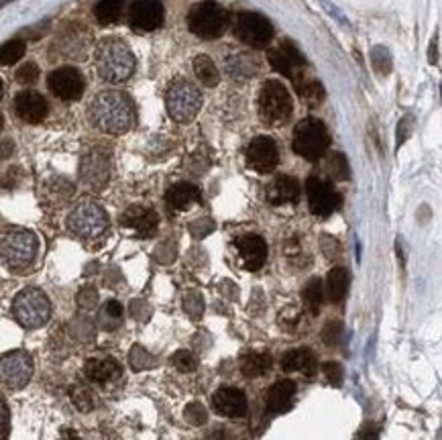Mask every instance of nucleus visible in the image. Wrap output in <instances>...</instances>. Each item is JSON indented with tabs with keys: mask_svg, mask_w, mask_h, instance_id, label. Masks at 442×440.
<instances>
[{
	"mask_svg": "<svg viewBox=\"0 0 442 440\" xmlns=\"http://www.w3.org/2000/svg\"><path fill=\"white\" fill-rule=\"evenodd\" d=\"M90 121L108 135H123L135 124V108L131 98L119 90L98 92L90 105Z\"/></svg>",
	"mask_w": 442,
	"mask_h": 440,
	"instance_id": "1",
	"label": "nucleus"
},
{
	"mask_svg": "<svg viewBox=\"0 0 442 440\" xmlns=\"http://www.w3.org/2000/svg\"><path fill=\"white\" fill-rule=\"evenodd\" d=\"M135 55L123 39L107 37L96 47V70L110 84H123L135 71Z\"/></svg>",
	"mask_w": 442,
	"mask_h": 440,
	"instance_id": "2",
	"label": "nucleus"
},
{
	"mask_svg": "<svg viewBox=\"0 0 442 440\" xmlns=\"http://www.w3.org/2000/svg\"><path fill=\"white\" fill-rule=\"evenodd\" d=\"M39 251V239L27 229H11L0 234V259L13 271L29 269Z\"/></svg>",
	"mask_w": 442,
	"mask_h": 440,
	"instance_id": "3",
	"label": "nucleus"
},
{
	"mask_svg": "<svg viewBox=\"0 0 442 440\" xmlns=\"http://www.w3.org/2000/svg\"><path fill=\"white\" fill-rule=\"evenodd\" d=\"M68 229L84 241L100 239L108 230L107 210L98 202L84 198L68 214Z\"/></svg>",
	"mask_w": 442,
	"mask_h": 440,
	"instance_id": "4",
	"label": "nucleus"
},
{
	"mask_svg": "<svg viewBox=\"0 0 442 440\" xmlns=\"http://www.w3.org/2000/svg\"><path fill=\"white\" fill-rule=\"evenodd\" d=\"M165 108L176 123H192L202 108V92L190 80L177 78L165 92Z\"/></svg>",
	"mask_w": 442,
	"mask_h": 440,
	"instance_id": "5",
	"label": "nucleus"
},
{
	"mask_svg": "<svg viewBox=\"0 0 442 440\" xmlns=\"http://www.w3.org/2000/svg\"><path fill=\"white\" fill-rule=\"evenodd\" d=\"M259 119L269 126H280L283 124L294 110V102L287 88L277 80H269L259 90V100H257Z\"/></svg>",
	"mask_w": 442,
	"mask_h": 440,
	"instance_id": "6",
	"label": "nucleus"
},
{
	"mask_svg": "<svg viewBox=\"0 0 442 440\" xmlns=\"http://www.w3.org/2000/svg\"><path fill=\"white\" fill-rule=\"evenodd\" d=\"M330 147V135L322 121L308 117L294 129V151L308 161H318Z\"/></svg>",
	"mask_w": 442,
	"mask_h": 440,
	"instance_id": "7",
	"label": "nucleus"
},
{
	"mask_svg": "<svg viewBox=\"0 0 442 440\" xmlns=\"http://www.w3.org/2000/svg\"><path fill=\"white\" fill-rule=\"evenodd\" d=\"M227 25H229L227 11L214 0L198 2L188 13V29L200 39H218L225 33Z\"/></svg>",
	"mask_w": 442,
	"mask_h": 440,
	"instance_id": "8",
	"label": "nucleus"
},
{
	"mask_svg": "<svg viewBox=\"0 0 442 440\" xmlns=\"http://www.w3.org/2000/svg\"><path fill=\"white\" fill-rule=\"evenodd\" d=\"M13 314L20 326L39 328L52 318V302L39 287H27L13 302Z\"/></svg>",
	"mask_w": 442,
	"mask_h": 440,
	"instance_id": "9",
	"label": "nucleus"
},
{
	"mask_svg": "<svg viewBox=\"0 0 442 440\" xmlns=\"http://www.w3.org/2000/svg\"><path fill=\"white\" fill-rule=\"evenodd\" d=\"M234 35L239 37L245 45H251L255 49L267 47L273 39V25L269 18L259 13H239L234 20Z\"/></svg>",
	"mask_w": 442,
	"mask_h": 440,
	"instance_id": "10",
	"label": "nucleus"
},
{
	"mask_svg": "<svg viewBox=\"0 0 442 440\" xmlns=\"http://www.w3.org/2000/svg\"><path fill=\"white\" fill-rule=\"evenodd\" d=\"M33 377V359L27 351H13L0 357V383L6 388H25Z\"/></svg>",
	"mask_w": 442,
	"mask_h": 440,
	"instance_id": "11",
	"label": "nucleus"
},
{
	"mask_svg": "<svg viewBox=\"0 0 442 440\" xmlns=\"http://www.w3.org/2000/svg\"><path fill=\"white\" fill-rule=\"evenodd\" d=\"M80 177L92 190H102L110 179V155L100 147L88 149L80 161Z\"/></svg>",
	"mask_w": 442,
	"mask_h": 440,
	"instance_id": "12",
	"label": "nucleus"
},
{
	"mask_svg": "<svg viewBox=\"0 0 442 440\" xmlns=\"http://www.w3.org/2000/svg\"><path fill=\"white\" fill-rule=\"evenodd\" d=\"M306 194H308L310 210H312L314 216H320V218L330 216L340 206V196L336 194L333 184L318 176L308 177V182H306Z\"/></svg>",
	"mask_w": 442,
	"mask_h": 440,
	"instance_id": "13",
	"label": "nucleus"
},
{
	"mask_svg": "<svg viewBox=\"0 0 442 440\" xmlns=\"http://www.w3.org/2000/svg\"><path fill=\"white\" fill-rule=\"evenodd\" d=\"M47 86L59 100H66V102L78 100L84 94V88H86L82 73L71 66H64V68H57V70L52 71L49 80H47Z\"/></svg>",
	"mask_w": 442,
	"mask_h": 440,
	"instance_id": "14",
	"label": "nucleus"
},
{
	"mask_svg": "<svg viewBox=\"0 0 442 440\" xmlns=\"http://www.w3.org/2000/svg\"><path fill=\"white\" fill-rule=\"evenodd\" d=\"M165 20V8L161 0H135L129 11V23L133 29L149 33L157 31Z\"/></svg>",
	"mask_w": 442,
	"mask_h": 440,
	"instance_id": "15",
	"label": "nucleus"
},
{
	"mask_svg": "<svg viewBox=\"0 0 442 440\" xmlns=\"http://www.w3.org/2000/svg\"><path fill=\"white\" fill-rule=\"evenodd\" d=\"M245 159H247V165L251 170H255L259 174H269L280 163V149L271 137H255L249 143Z\"/></svg>",
	"mask_w": 442,
	"mask_h": 440,
	"instance_id": "16",
	"label": "nucleus"
},
{
	"mask_svg": "<svg viewBox=\"0 0 442 440\" xmlns=\"http://www.w3.org/2000/svg\"><path fill=\"white\" fill-rule=\"evenodd\" d=\"M267 59L271 64V68L275 71H280L282 76L287 78H298L304 68H306V59L300 53V49L292 43V41H282L277 47L269 49L267 53Z\"/></svg>",
	"mask_w": 442,
	"mask_h": 440,
	"instance_id": "17",
	"label": "nucleus"
},
{
	"mask_svg": "<svg viewBox=\"0 0 442 440\" xmlns=\"http://www.w3.org/2000/svg\"><path fill=\"white\" fill-rule=\"evenodd\" d=\"M214 412L225 418H243L247 414V396L237 388H220L213 396Z\"/></svg>",
	"mask_w": 442,
	"mask_h": 440,
	"instance_id": "18",
	"label": "nucleus"
},
{
	"mask_svg": "<svg viewBox=\"0 0 442 440\" xmlns=\"http://www.w3.org/2000/svg\"><path fill=\"white\" fill-rule=\"evenodd\" d=\"M239 261L247 271H259L267 261V245L259 234H245L237 241Z\"/></svg>",
	"mask_w": 442,
	"mask_h": 440,
	"instance_id": "19",
	"label": "nucleus"
},
{
	"mask_svg": "<svg viewBox=\"0 0 442 440\" xmlns=\"http://www.w3.org/2000/svg\"><path fill=\"white\" fill-rule=\"evenodd\" d=\"M15 110L20 121L29 124H39L47 117V100L35 92V90H25L15 98Z\"/></svg>",
	"mask_w": 442,
	"mask_h": 440,
	"instance_id": "20",
	"label": "nucleus"
},
{
	"mask_svg": "<svg viewBox=\"0 0 442 440\" xmlns=\"http://www.w3.org/2000/svg\"><path fill=\"white\" fill-rule=\"evenodd\" d=\"M157 222H160V220H157V214L151 210V208L139 206V204L129 206V208L121 214V225L126 227V229L135 230V232H137L139 237H143V239L155 234Z\"/></svg>",
	"mask_w": 442,
	"mask_h": 440,
	"instance_id": "21",
	"label": "nucleus"
},
{
	"mask_svg": "<svg viewBox=\"0 0 442 440\" xmlns=\"http://www.w3.org/2000/svg\"><path fill=\"white\" fill-rule=\"evenodd\" d=\"M300 198V184L292 176H277L267 186V202L273 206L294 204Z\"/></svg>",
	"mask_w": 442,
	"mask_h": 440,
	"instance_id": "22",
	"label": "nucleus"
},
{
	"mask_svg": "<svg viewBox=\"0 0 442 440\" xmlns=\"http://www.w3.org/2000/svg\"><path fill=\"white\" fill-rule=\"evenodd\" d=\"M282 369L285 373H301L306 379H312L316 375L318 363H316V357H314L312 351L296 349V351H289L283 355Z\"/></svg>",
	"mask_w": 442,
	"mask_h": 440,
	"instance_id": "23",
	"label": "nucleus"
},
{
	"mask_svg": "<svg viewBox=\"0 0 442 440\" xmlns=\"http://www.w3.org/2000/svg\"><path fill=\"white\" fill-rule=\"evenodd\" d=\"M296 383L292 379H282L277 383H273L269 391H267V410L273 412V414H282L287 412L292 404H294V398H296Z\"/></svg>",
	"mask_w": 442,
	"mask_h": 440,
	"instance_id": "24",
	"label": "nucleus"
},
{
	"mask_svg": "<svg viewBox=\"0 0 442 440\" xmlns=\"http://www.w3.org/2000/svg\"><path fill=\"white\" fill-rule=\"evenodd\" d=\"M86 377L90 381H96V383H107V381H112L117 377H121V365L117 359L112 357H94V359H88L86 361Z\"/></svg>",
	"mask_w": 442,
	"mask_h": 440,
	"instance_id": "25",
	"label": "nucleus"
},
{
	"mask_svg": "<svg viewBox=\"0 0 442 440\" xmlns=\"http://www.w3.org/2000/svg\"><path fill=\"white\" fill-rule=\"evenodd\" d=\"M165 202H167L169 208H174L177 212L190 210L196 202H200V190L196 188L194 184L179 182L165 192Z\"/></svg>",
	"mask_w": 442,
	"mask_h": 440,
	"instance_id": "26",
	"label": "nucleus"
},
{
	"mask_svg": "<svg viewBox=\"0 0 442 440\" xmlns=\"http://www.w3.org/2000/svg\"><path fill=\"white\" fill-rule=\"evenodd\" d=\"M227 73L234 80H249L253 76L259 73V64L255 57H251L247 53H232L227 57Z\"/></svg>",
	"mask_w": 442,
	"mask_h": 440,
	"instance_id": "27",
	"label": "nucleus"
},
{
	"mask_svg": "<svg viewBox=\"0 0 442 440\" xmlns=\"http://www.w3.org/2000/svg\"><path fill=\"white\" fill-rule=\"evenodd\" d=\"M294 86H296L300 98L306 105L318 106L324 100V88H322V84H320L318 80H314V78H308L304 71H301L298 78H294Z\"/></svg>",
	"mask_w": 442,
	"mask_h": 440,
	"instance_id": "28",
	"label": "nucleus"
},
{
	"mask_svg": "<svg viewBox=\"0 0 442 440\" xmlns=\"http://www.w3.org/2000/svg\"><path fill=\"white\" fill-rule=\"evenodd\" d=\"M271 365H273V359L271 355L267 352H249L241 359V373L253 379V377H261L271 371Z\"/></svg>",
	"mask_w": 442,
	"mask_h": 440,
	"instance_id": "29",
	"label": "nucleus"
},
{
	"mask_svg": "<svg viewBox=\"0 0 442 440\" xmlns=\"http://www.w3.org/2000/svg\"><path fill=\"white\" fill-rule=\"evenodd\" d=\"M347 290H349V273L345 267H335L328 271V278H326V294L330 302H342L347 296Z\"/></svg>",
	"mask_w": 442,
	"mask_h": 440,
	"instance_id": "30",
	"label": "nucleus"
},
{
	"mask_svg": "<svg viewBox=\"0 0 442 440\" xmlns=\"http://www.w3.org/2000/svg\"><path fill=\"white\" fill-rule=\"evenodd\" d=\"M196 78L206 86V88H216L220 82V71L216 68L213 59L208 55H198L194 59Z\"/></svg>",
	"mask_w": 442,
	"mask_h": 440,
	"instance_id": "31",
	"label": "nucleus"
},
{
	"mask_svg": "<svg viewBox=\"0 0 442 440\" xmlns=\"http://www.w3.org/2000/svg\"><path fill=\"white\" fill-rule=\"evenodd\" d=\"M126 0H98L94 6V17L100 25H112L123 17Z\"/></svg>",
	"mask_w": 442,
	"mask_h": 440,
	"instance_id": "32",
	"label": "nucleus"
},
{
	"mask_svg": "<svg viewBox=\"0 0 442 440\" xmlns=\"http://www.w3.org/2000/svg\"><path fill=\"white\" fill-rule=\"evenodd\" d=\"M71 194H73V186L64 177H54L45 186V198L52 200V204H57V206L64 204L66 200H70Z\"/></svg>",
	"mask_w": 442,
	"mask_h": 440,
	"instance_id": "33",
	"label": "nucleus"
},
{
	"mask_svg": "<svg viewBox=\"0 0 442 440\" xmlns=\"http://www.w3.org/2000/svg\"><path fill=\"white\" fill-rule=\"evenodd\" d=\"M301 296H304V304L310 310V314H318L320 306L324 302V287H322V282L318 278H312L310 282L306 283Z\"/></svg>",
	"mask_w": 442,
	"mask_h": 440,
	"instance_id": "34",
	"label": "nucleus"
},
{
	"mask_svg": "<svg viewBox=\"0 0 442 440\" xmlns=\"http://www.w3.org/2000/svg\"><path fill=\"white\" fill-rule=\"evenodd\" d=\"M27 52L25 41L20 39H13L6 41L4 45H0V66H13L18 59H23V55Z\"/></svg>",
	"mask_w": 442,
	"mask_h": 440,
	"instance_id": "35",
	"label": "nucleus"
},
{
	"mask_svg": "<svg viewBox=\"0 0 442 440\" xmlns=\"http://www.w3.org/2000/svg\"><path fill=\"white\" fill-rule=\"evenodd\" d=\"M371 61H373V68L377 73H389L391 71V55L389 52L383 47V45H377V47H373L371 52Z\"/></svg>",
	"mask_w": 442,
	"mask_h": 440,
	"instance_id": "36",
	"label": "nucleus"
},
{
	"mask_svg": "<svg viewBox=\"0 0 442 440\" xmlns=\"http://www.w3.org/2000/svg\"><path fill=\"white\" fill-rule=\"evenodd\" d=\"M39 73H41V70H39L35 61H27L17 70V82L23 86H33L39 80Z\"/></svg>",
	"mask_w": 442,
	"mask_h": 440,
	"instance_id": "37",
	"label": "nucleus"
},
{
	"mask_svg": "<svg viewBox=\"0 0 442 440\" xmlns=\"http://www.w3.org/2000/svg\"><path fill=\"white\" fill-rule=\"evenodd\" d=\"M172 363H174V367H176L177 371H181V373H192V371H196V367H198V361H196V357L190 351H177L176 355L172 357Z\"/></svg>",
	"mask_w": 442,
	"mask_h": 440,
	"instance_id": "38",
	"label": "nucleus"
},
{
	"mask_svg": "<svg viewBox=\"0 0 442 440\" xmlns=\"http://www.w3.org/2000/svg\"><path fill=\"white\" fill-rule=\"evenodd\" d=\"M71 402L73 405L80 410V412H90L94 408V400H92V393L86 388H71Z\"/></svg>",
	"mask_w": 442,
	"mask_h": 440,
	"instance_id": "39",
	"label": "nucleus"
},
{
	"mask_svg": "<svg viewBox=\"0 0 442 440\" xmlns=\"http://www.w3.org/2000/svg\"><path fill=\"white\" fill-rule=\"evenodd\" d=\"M129 359H131V365H133V369L141 371V369H147V367H151L153 365V357L149 355V352L145 351L143 347H133V351L129 355Z\"/></svg>",
	"mask_w": 442,
	"mask_h": 440,
	"instance_id": "40",
	"label": "nucleus"
},
{
	"mask_svg": "<svg viewBox=\"0 0 442 440\" xmlns=\"http://www.w3.org/2000/svg\"><path fill=\"white\" fill-rule=\"evenodd\" d=\"M328 172L333 174L335 179H347L349 177V163L342 153H335L330 157V163H328Z\"/></svg>",
	"mask_w": 442,
	"mask_h": 440,
	"instance_id": "41",
	"label": "nucleus"
},
{
	"mask_svg": "<svg viewBox=\"0 0 442 440\" xmlns=\"http://www.w3.org/2000/svg\"><path fill=\"white\" fill-rule=\"evenodd\" d=\"M340 335H342V324L340 322H328L322 331V340L326 347H335L340 340Z\"/></svg>",
	"mask_w": 442,
	"mask_h": 440,
	"instance_id": "42",
	"label": "nucleus"
},
{
	"mask_svg": "<svg viewBox=\"0 0 442 440\" xmlns=\"http://www.w3.org/2000/svg\"><path fill=\"white\" fill-rule=\"evenodd\" d=\"M206 418H208L206 416V408L202 404L194 402V404H190L186 408V420L192 426H202V424L206 422Z\"/></svg>",
	"mask_w": 442,
	"mask_h": 440,
	"instance_id": "43",
	"label": "nucleus"
},
{
	"mask_svg": "<svg viewBox=\"0 0 442 440\" xmlns=\"http://www.w3.org/2000/svg\"><path fill=\"white\" fill-rule=\"evenodd\" d=\"M184 306H186V312L194 320H198V318L202 316V312H204V302L200 298V294H188L186 299H184Z\"/></svg>",
	"mask_w": 442,
	"mask_h": 440,
	"instance_id": "44",
	"label": "nucleus"
},
{
	"mask_svg": "<svg viewBox=\"0 0 442 440\" xmlns=\"http://www.w3.org/2000/svg\"><path fill=\"white\" fill-rule=\"evenodd\" d=\"M322 373L328 379V383H333V386H340L342 383V367L338 363H335V361L324 363L322 365Z\"/></svg>",
	"mask_w": 442,
	"mask_h": 440,
	"instance_id": "45",
	"label": "nucleus"
},
{
	"mask_svg": "<svg viewBox=\"0 0 442 440\" xmlns=\"http://www.w3.org/2000/svg\"><path fill=\"white\" fill-rule=\"evenodd\" d=\"M102 318H108V320H112V324H117L123 318V306L117 299H110L102 308Z\"/></svg>",
	"mask_w": 442,
	"mask_h": 440,
	"instance_id": "46",
	"label": "nucleus"
},
{
	"mask_svg": "<svg viewBox=\"0 0 442 440\" xmlns=\"http://www.w3.org/2000/svg\"><path fill=\"white\" fill-rule=\"evenodd\" d=\"M6 432H8V408L0 398V439H4Z\"/></svg>",
	"mask_w": 442,
	"mask_h": 440,
	"instance_id": "47",
	"label": "nucleus"
},
{
	"mask_svg": "<svg viewBox=\"0 0 442 440\" xmlns=\"http://www.w3.org/2000/svg\"><path fill=\"white\" fill-rule=\"evenodd\" d=\"M379 436V428L375 426V424H367L359 434H357V439L354 440H377Z\"/></svg>",
	"mask_w": 442,
	"mask_h": 440,
	"instance_id": "48",
	"label": "nucleus"
},
{
	"mask_svg": "<svg viewBox=\"0 0 442 440\" xmlns=\"http://www.w3.org/2000/svg\"><path fill=\"white\" fill-rule=\"evenodd\" d=\"M80 306L82 308H94V304H96V292L94 290H84L82 294H80Z\"/></svg>",
	"mask_w": 442,
	"mask_h": 440,
	"instance_id": "49",
	"label": "nucleus"
},
{
	"mask_svg": "<svg viewBox=\"0 0 442 440\" xmlns=\"http://www.w3.org/2000/svg\"><path fill=\"white\" fill-rule=\"evenodd\" d=\"M13 153V141H4L0 145V159L8 157Z\"/></svg>",
	"mask_w": 442,
	"mask_h": 440,
	"instance_id": "50",
	"label": "nucleus"
},
{
	"mask_svg": "<svg viewBox=\"0 0 442 440\" xmlns=\"http://www.w3.org/2000/svg\"><path fill=\"white\" fill-rule=\"evenodd\" d=\"M324 6H326V8L330 11V15H333V17H338V20H340V23H345V25H347V18L342 17L340 13H338V8H336V6H333V4H328V2H324Z\"/></svg>",
	"mask_w": 442,
	"mask_h": 440,
	"instance_id": "51",
	"label": "nucleus"
},
{
	"mask_svg": "<svg viewBox=\"0 0 442 440\" xmlns=\"http://www.w3.org/2000/svg\"><path fill=\"white\" fill-rule=\"evenodd\" d=\"M59 440H80V436H78V432H73V430H64Z\"/></svg>",
	"mask_w": 442,
	"mask_h": 440,
	"instance_id": "52",
	"label": "nucleus"
},
{
	"mask_svg": "<svg viewBox=\"0 0 442 440\" xmlns=\"http://www.w3.org/2000/svg\"><path fill=\"white\" fill-rule=\"evenodd\" d=\"M2 94H4V84H2V80H0V98H2Z\"/></svg>",
	"mask_w": 442,
	"mask_h": 440,
	"instance_id": "53",
	"label": "nucleus"
},
{
	"mask_svg": "<svg viewBox=\"0 0 442 440\" xmlns=\"http://www.w3.org/2000/svg\"><path fill=\"white\" fill-rule=\"evenodd\" d=\"M2 126H4V119H2V114H0V131H2Z\"/></svg>",
	"mask_w": 442,
	"mask_h": 440,
	"instance_id": "54",
	"label": "nucleus"
}]
</instances>
